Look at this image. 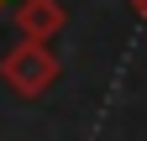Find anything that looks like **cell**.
<instances>
[{
	"instance_id": "cell-2",
	"label": "cell",
	"mask_w": 147,
	"mask_h": 141,
	"mask_svg": "<svg viewBox=\"0 0 147 141\" xmlns=\"http://www.w3.org/2000/svg\"><path fill=\"white\" fill-rule=\"evenodd\" d=\"M63 26H68L63 0H16V31H21V37H32V42H53Z\"/></svg>"
},
{
	"instance_id": "cell-3",
	"label": "cell",
	"mask_w": 147,
	"mask_h": 141,
	"mask_svg": "<svg viewBox=\"0 0 147 141\" xmlns=\"http://www.w3.org/2000/svg\"><path fill=\"white\" fill-rule=\"evenodd\" d=\"M131 11H137V21L147 26V0H131Z\"/></svg>"
},
{
	"instance_id": "cell-1",
	"label": "cell",
	"mask_w": 147,
	"mask_h": 141,
	"mask_svg": "<svg viewBox=\"0 0 147 141\" xmlns=\"http://www.w3.org/2000/svg\"><path fill=\"white\" fill-rule=\"evenodd\" d=\"M58 58H53V47L47 42H32V37H21L5 58H0V78H5V89L16 94V99H42L53 84H58Z\"/></svg>"
},
{
	"instance_id": "cell-4",
	"label": "cell",
	"mask_w": 147,
	"mask_h": 141,
	"mask_svg": "<svg viewBox=\"0 0 147 141\" xmlns=\"http://www.w3.org/2000/svg\"><path fill=\"white\" fill-rule=\"evenodd\" d=\"M5 5H11V0H0V11H5Z\"/></svg>"
}]
</instances>
